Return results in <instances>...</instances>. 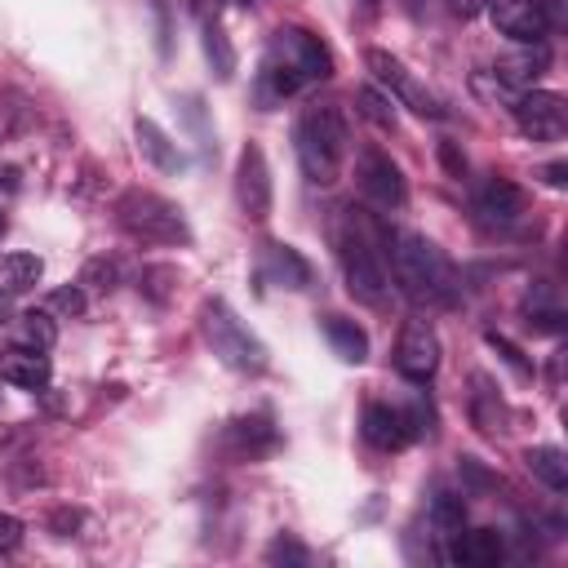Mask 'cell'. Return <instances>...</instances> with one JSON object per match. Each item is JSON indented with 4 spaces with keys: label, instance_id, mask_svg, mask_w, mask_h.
<instances>
[{
    "label": "cell",
    "instance_id": "obj_25",
    "mask_svg": "<svg viewBox=\"0 0 568 568\" xmlns=\"http://www.w3.org/2000/svg\"><path fill=\"white\" fill-rule=\"evenodd\" d=\"M430 519H435L439 537H457L462 524H466V506H462V497H457V493H439L435 506H430Z\"/></svg>",
    "mask_w": 568,
    "mask_h": 568
},
{
    "label": "cell",
    "instance_id": "obj_5",
    "mask_svg": "<svg viewBox=\"0 0 568 568\" xmlns=\"http://www.w3.org/2000/svg\"><path fill=\"white\" fill-rule=\"evenodd\" d=\"M337 262H342V280H346V293L364 306H382L386 302V271H382V257L368 240V231L355 222V217H342L337 222Z\"/></svg>",
    "mask_w": 568,
    "mask_h": 568
},
{
    "label": "cell",
    "instance_id": "obj_18",
    "mask_svg": "<svg viewBox=\"0 0 568 568\" xmlns=\"http://www.w3.org/2000/svg\"><path fill=\"white\" fill-rule=\"evenodd\" d=\"M0 377H4L9 386H18V390H44L49 377H53V364H49L44 351L22 346V351H13V355L0 364Z\"/></svg>",
    "mask_w": 568,
    "mask_h": 568
},
{
    "label": "cell",
    "instance_id": "obj_19",
    "mask_svg": "<svg viewBox=\"0 0 568 568\" xmlns=\"http://www.w3.org/2000/svg\"><path fill=\"white\" fill-rule=\"evenodd\" d=\"M324 337H328V346H333L337 359H346V364H364V359H368V333H364L355 320H346V315H324Z\"/></svg>",
    "mask_w": 568,
    "mask_h": 568
},
{
    "label": "cell",
    "instance_id": "obj_21",
    "mask_svg": "<svg viewBox=\"0 0 568 568\" xmlns=\"http://www.w3.org/2000/svg\"><path fill=\"white\" fill-rule=\"evenodd\" d=\"M44 275V262L36 253H0V288L4 293H22Z\"/></svg>",
    "mask_w": 568,
    "mask_h": 568
},
{
    "label": "cell",
    "instance_id": "obj_3",
    "mask_svg": "<svg viewBox=\"0 0 568 568\" xmlns=\"http://www.w3.org/2000/svg\"><path fill=\"white\" fill-rule=\"evenodd\" d=\"M293 146L302 160V173L311 186H333L346 160V115L337 102H311L302 106L293 124Z\"/></svg>",
    "mask_w": 568,
    "mask_h": 568
},
{
    "label": "cell",
    "instance_id": "obj_10",
    "mask_svg": "<svg viewBox=\"0 0 568 568\" xmlns=\"http://www.w3.org/2000/svg\"><path fill=\"white\" fill-rule=\"evenodd\" d=\"M271 164L262 155L257 142H244L240 160H235V204L248 222H266L271 217Z\"/></svg>",
    "mask_w": 568,
    "mask_h": 568
},
{
    "label": "cell",
    "instance_id": "obj_23",
    "mask_svg": "<svg viewBox=\"0 0 568 568\" xmlns=\"http://www.w3.org/2000/svg\"><path fill=\"white\" fill-rule=\"evenodd\" d=\"M204 58H209V67H213L217 80H231L235 75V49H231V40H226V31L217 22L204 27Z\"/></svg>",
    "mask_w": 568,
    "mask_h": 568
},
{
    "label": "cell",
    "instance_id": "obj_31",
    "mask_svg": "<svg viewBox=\"0 0 568 568\" xmlns=\"http://www.w3.org/2000/svg\"><path fill=\"white\" fill-rule=\"evenodd\" d=\"M488 346H497V351L506 355V364H510V368H519V373H532V364H528V359H524V355H519V351H515V346H510L506 337H497V333H488Z\"/></svg>",
    "mask_w": 568,
    "mask_h": 568
},
{
    "label": "cell",
    "instance_id": "obj_9",
    "mask_svg": "<svg viewBox=\"0 0 568 568\" xmlns=\"http://www.w3.org/2000/svg\"><path fill=\"white\" fill-rule=\"evenodd\" d=\"M355 182H359L364 200L377 204V209H386V213L408 200V182H404L399 164H395L386 151H377V146L359 151V160H355Z\"/></svg>",
    "mask_w": 568,
    "mask_h": 568
},
{
    "label": "cell",
    "instance_id": "obj_2",
    "mask_svg": "<svg viewBox=\"0 0 568 568\" xmlns=\"http://www.w3.org/2000/svg\"><path fill=\"white\" fill-rule=\"evenodd\" d=\"M386 253H390V275L408 302H417V306L453 302L457 275L439 244H430L426 235H413V231H395V235H386Z\"/></svg>",
    "mask_w": 568,
    "mask_h": 568
},
{
    "label": "cell",
    "instance_id": "obj_14",
    "mask_svg": "<svg viewBox=\"0 0 568 568\" xmlns=\"http://www.w3.org/2000/svg\"><path fill=\"white\" fill-rule=\"evenodd\" d=\"M133 138H138V151H142L160 173H182V169H186L182 146H178V142H173L155 120L138 115V120H133Z\"/></svg>",
    "mask_w": 568,
    "mask_h": 568
},
{
    "label": "cell",
    "instance_id": "obj_28",
    "mask_svg": "<svg viewBox=\"0 0 568 568\" xmlns=\"http://www.w3.org/2000/svg\"><path fill=\"white\" fill-rule=\"evenodd\" d=\"M266 559H271V564H306L311 555H306V546H297L293 537H284V532H280V537L266 546Z\"/></svg>",
    "mask_w": 568,
    "mask_h": 568
},
{
    "label": "cell",
    "instance_id": "obj_34",
    "mask_svg": "<svg viewBox=\"0 0 568 568\" xmlns=\"http://www.w3.org/2000/svg\"><path fill=\"white\" fill-rule=\"evenodd\" d=\"M564 173H568L564 164H546V169H541V178H546L550 186H564Z\"/></svg>",
    "mask_w": 568,
    "mask_h": 568
},
{
    "label": "cell",
    "instance_id": "obj_20",
    "mask_svg": "<svg viewBox=\"0 0 568 568\" xmlns=\"http://www.w3.org/2000/svg\"><path fill=\"white\" fill-rule=\"evenodd\" d=\"M524 462H528L532 479H541L546 488H555V493L568 488V462H564V453H559L555 444H537V448H528Z\"/></svg>",
    "mask_w": 568,
    "mask_h": 568
},
{
    "label": "cell",
    "instance_id": "obj_35",
    "mask_svg": "<svg viewBox=\"0 0 568 568\" xmlns=\"http://www.w3.org/2000/svg\"><path fill=\"white\" fill-rule=\"evenodd\" d=\"M4 226H9V217H4V209H0V235H4Z\"/></svg>",
    "mask_w": 568,
    "mask_h": 568
},
{
    "label": "cell",
    "instance_id": "obj_13",
    "mask_svg": "<svg viewBox=\"0 0 568 568\" xmlns=\"http://www.w3.org/2000/svg\"><path fill=\"white\" fill-rule=\"evenodd\" d=\"M413 435L417 430H413V417L404 408H390V404H368L364 408V439L373 448L390 453V448H404Z\"/></svg>",
    "mask_w": 568,
    "mask_h": 568
},
{
    "label": "cell",
    "instance_id": "obj_33",
    "mask_svg": "<svg viewBox=\"0 0 568 568\" xmlns=\"http://www.w3.org/2000/svg\"><path fill=\"white\" fill-rule=\"evenodd\" d=\"M439 155H444V164H448V173H457V178H462V173H466V160H462V155H457V151H453V146H448V142H444V146H439Z\"/></svg>",
    "mask_w": 568,
    "mask_h": 568
},
{
    "label": "cell",
    "instance_id": "obj_29",
    "mask_svg": "<svg viewBox=\"0 0 568 568\" xmlns=\"http://www.w3.org/2000/svg\"><path fill=\"white\" fill-rule=\"evenodd\" d=\"M49 306H53V311H62V315H84V288H80V284L58 288V293L49 297Z\"/></svg>",
    "mask_w": 568,
    "mask_h": 568
},
{
    "label": "cell",
    "instance_id": "obj_37",
    "mask_svg": "<svg viewBox=\"0 0 568 568\" xmlns=\"http://www.w3.org/2000/svg\"><path fill=\"white\" fill-rule=\"evenodd\" d=\"M364 4H368V9H373V4H382V0H364Z\"/></svg>",
    "mask_w": 568,
    "mask_h": 568
},
{
    "label": "cell",
    "instance_id": "obj_8",
    "mask_svg": "<svg viewBox=\"0 0 568 568\" xmlns=\"http://www.w3.org/2000/svg\"><path fill=\"white\" fill-rule=\"evenodd\" d=\"M510 111H515V124L524 129V138H532V142H555L568 129V106L550 89H519Z\"/></svg>",
    "mask_w": 568,
    "mask_h": 568
},
{
    "label": "cell",
    "instance_id": "obj_32",
    "mask_svg": "<svg viewBox=\"0 0 568 568\" xmlns=\"http://www.w3.org/2000/svg\"><path fill=\"white\" fill-rule=\"evenodd\" d=\"M484 4H488V0H448V9H453L457 18H475Z\"/></svg>",
    "mask_w": 568,
    "mask_h": 568
},
{
    "label": "cell",
    "instance_id": "obj_36",
    "mask_svg": "<svg viewBox=\"0 0 568 568\" xmlns=\"http://www.w3.org/2000/svg\"><path fill=\"white\" fill-rule=\"evenodd\" d=\"M4 311H9V302H4V293H0V315H4Z\"/></svg>",
    "mask_w": 568,
    "mask_h": 568
},
{
    "label": "cell",
    "instance_id": "obj_22",
    "mask_svg": "<svg viewBox=\"0 0 568 568\" xmlns=\"http://www.w3.org/2000/svg\"><path fill=\"white\" fill-rule=\"evenodd\" d=\"M226 439L235 444V453L253 457V453H266L275 444V426H271V417H240V422H231Z\"/></svg>",
    "mask_w": 568,
    "mask_h": 568
},
{
    "label": "cell",
    "instance_id": "obj_26",
    "mask_svg": "<svg viewBox=\"0 0 568 568\" xmlns=\"http://www.w3.org/2000/svg\"><path fill=\"white\" fill-rule=\"evenodd\" d=\"M53 342H58V328H53L49 311H27V315H22V346L49 351Z\"/></svg>",
    "mask_w": 568,
    "mask_h": 568
},
{
    "label": "cell",
    "instance_id": "obj_1",
    "mask_svg": "<svg viewBox=\"0 0 568 568\" xmlns=\"http://www.w3.org/2000/svg\"><path fill=\"white\" fill-rule=\"evenodd\" d=\"M333 75V53L320 36H311L306 27H280L266 44V58H262V102H280V98H293L297 89L315 84V80H328Z\"/></svg>",
    "mask_w": 568,
    "mask_h": 568
},
{
    "label": "cell",
    "instance_id": "obj_11",
    "mask_svg": "<svg viewBox=\"0 0 568 568\" xmlns=\"http://www.w3.org/2000/svg\"><path fill=\"white\" fill-rule=\"evenodd\" d=\"M395 368L408 377V382H430L435 368H439V337L426 320H408L399 342H395Z\"/></svg>",
    "mask_w": 568,
    "mask_h": 568
},
{
    "label": "cell",
    "instance_id": "obj_15",
    "mask_svg": "<svg viewBox=\"0 0 568 568\" xmlns=\"http://www.w3.org/2000/svg\"><path fill=\"white\" fill-rule=\"evenodd\" d=\"M475 213H479L484 222L506 226V222H515V217L524 213V191H519L515 182H506V178H488V182L475 191Z\"/></svg>",
    "mask_w": 568,
    "mask_h": 568
},
{
    "label": "cell",
    "instance_id": "obj_4",
    "mask_svg": "<svg viewBox=\"0 0 568 568\" xmlns=\"http://www.w3.org/2000/svg\"><path fill=\"white\" fill-rule=\"evenodd\" d=\"M200 328H204V342L213 346V355H217L226 368H235V373H266L271 351H266V342L231 311V302H222V297L204 302Z\"/></svg>",
    "mask_w": 568,
    "mask_h": 568
},
{
    "label": "cell",
    "instance_id": "obj_7",
    "mask_svg": "<svg viewBox=\"0 0 568 568\" xmlns=\"http://www.w3.org/2000/svg\"><path fill=\"white\" fill-rule=\"evenodd\" d=\"M364 67L373 71V80L377 84H386V93L390 98H399L404 106H413L417 115H444V106H439V98L395 58V53H386V49H368L364 53Z\"/></svg>",
    "mask_w": 568,
    "mask_h": 568
},
{
    "label": "cell",
    "instance_id": "obj_17",
    "mask_svg": "<svg viewBox=\"0 0 568 568\" xmlns=\"http://www.w3.org/2000/svg\"><path fill=\"white\" fill-rule=\"evenodd\" d=\"M457 564H470V568H497L506 559V541L497 528H470V532H457L453 537V550H448Z\"/></svg>",
    "mask_w": 568,
    "mask_h": 568
},
{
    "label": "cell",
    "instance_id": "obj_6",
    "mask_svg": "<svg viewBox=\"0 0 568 568\" xmlns=\"http://www.w3.org/2000/svg\"><path fill=\"white\" fill-rule=\"evenodd\" d=\"M115 217H120V226L129 235L151 240V244H186L191 240V226H186L182 209L173 200L155 195V191H138V186L124 191L115 200Z\"/></svg>",
    "mask_w": 568,
    "mask_h": 568
},
{
    "label": "cell",
    "instance_id": "obj_16",
    "mask_svg": "<svg viewBox=\"0 0 568 568\" xmlns=\"http://www.w3.org/2000/svg\"><path fill=\"white\" fill-rule=\"evenodd\" d=\"M262 275L280 288H306L311 284V262L293 244H262Z\"/></svg>",
    "mask_w": 568,
    "mask_h": 568
},
{
    "label": "cell",
    "instance_id": "obj_30",
    "mask_svg": "<svg viewBox=\"0 0 568 568\" xmlns=\"http://www.w3.org/2000/svg\"><path fill=\"white\" fill-rule=\"evenodd\" d=\"M18 546H22V519L9 515V510H0V555H9Z\"/></svg>",
    "mask_w": 568,
    "mask_h": 568
},
{
    "label": "cell",
    "instance_id": "obj_27",
    "mask_svg": "<svg viewBox=\"0 0 568 568\" xmlns=\"http://www.w3.org/2000/svg\"><path fill=\"white\" fill-rule=\"evenodd\" d=\"M111 284H115V262H106V257L84 262V271H80V288H111Z\"/></svg>",
    "mask_w": 568,
    "mask_h": 568
},
{
    "label": "cell",
    "instance_id": "obj_12",
    "mask_svg": "<svg viewBox=\"0 0 568 568\" xmlns=\"http://www.w3.org/2000/svg\"><path fill=\"white\" fill-rule=\"evenodd\" d=\"M493 27L519 44H541L546 31H550V18H546V4L541 0H488L484 4Z\"/></svg>",
    "mask_w": 568,
    "mask_h": 568
},
{
    "label": "cell",
    "instance_id": "obj_24",
    "mask_svg": "<svg viewBox=\"0 0 568 568\" xmlns=\"http://www.w3.org/2000/svg\"><path fill=\"white\" fill-rule=\"evenodd\" d=\"M355 111H359L368 124H377V129H395V102H390V93H382V89H373V84L355 89Z\"/></svg>",
    "mask_w": 568,
    "mask_h": 568
}]
</instances>
